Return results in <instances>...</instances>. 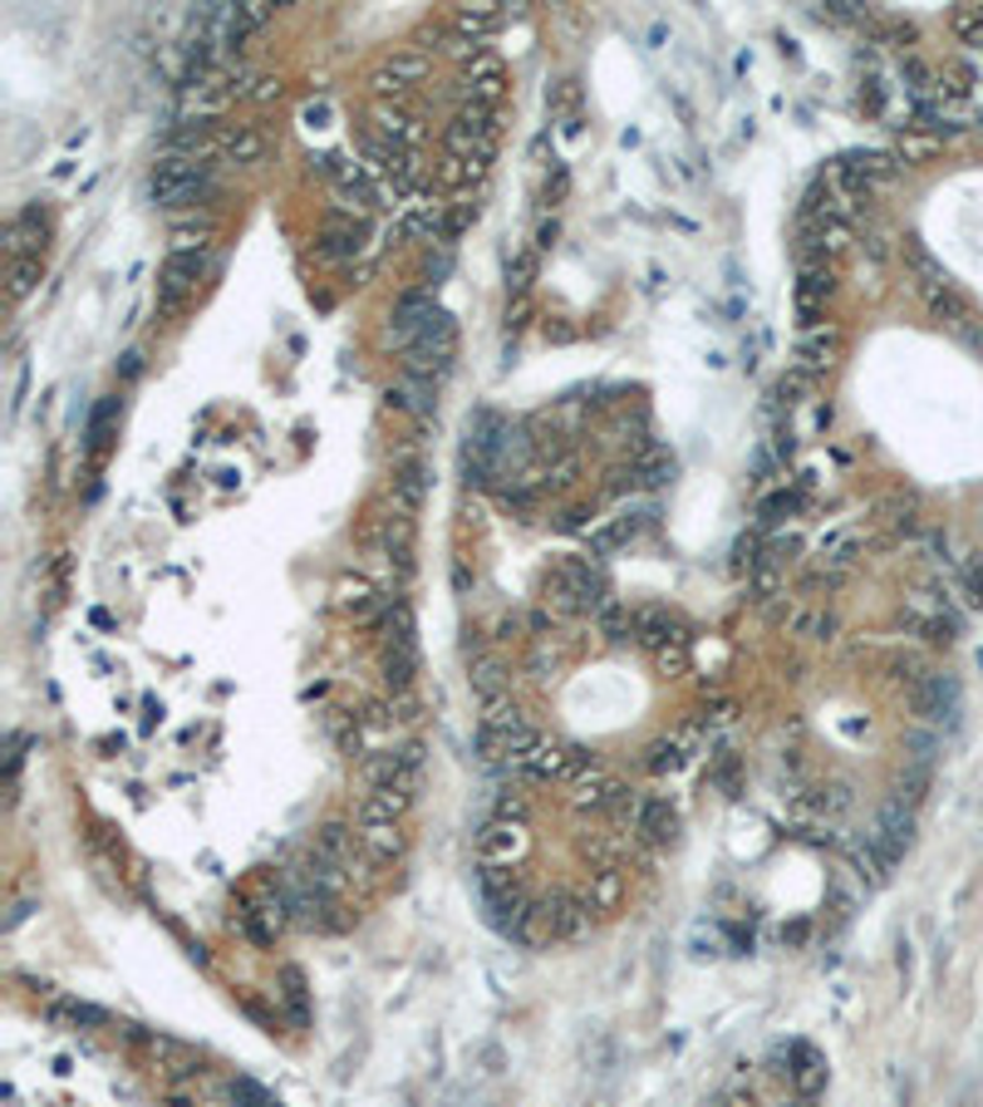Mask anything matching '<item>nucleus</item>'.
Returning a JSON list of instances; mask_svg holds the SVG:
<instances>
[{"instance_id": "f257e3e1", "label": "nucleus", "mask_w": 983, "mask_h": 1107, "mask_svg": "<svg viewBox=\"0 0 983 1107\" xmlns=\"http://www.w3.org/2000/svg\"><path fill=\"white\" fill-rule=\"evenodd\" d=\"M452 360H458V325L448 315H433V325L418 335L414 345L404 350V375L408 379H423V384L438 389L443 379L452 375Z\"/></svg>"}, {"instance_id": "f03ea898", "label": "nucleus", "mask_w": 983, "mask_h": 1107, "mask_svg": "<svg viewBox=\"0 0 983 1107\" xmlns=\"http://www.w3.org/2000/svg\"><path fill=\"white\" fill-rule=\"evenodd\" d=\"M207 187H211L207 163H197V158H183V153L157 158L153 173H148V193H153V203H163V207H187V203H197V197H207Z\"/></svg>"}, {"instance_id": "7ed1b4c3", "label": "nucleus", "mask_w": 983, "mask_h": 1107, "mask_svg": "<svg viewBox=\"0 0 983 1107\" xmlns=\"http://www.w3.org/2000/svg\"><path fill=\"white\" fill-rule=\"evenodd\" d=\"M496 139H502V109H492V104H462L452 113L448 133H443V148H448V158H478L488 148H496Z\"/></svg>"}, {"instance_id": "20e7f679", "label": "nucleus", "mask_w": 983, "mask_h": 1107, "mask_svg": "<svg viewBox=\"0 0 983 1107\" xmlns=\"http://www.w3.org/2000/svg\"><path fill=\"white\" fill-rule=\"evenodd\" d=\"M865 837L875 842V847L885 851V861H900L905 851H910V842H915V803H905L900 793H891L881 803V817H875V827L865 832Z\"/></svg>"}, {"instance_id": "39448f33", "label": "nucleus", "mask_w": 983, "mask_h": 1107, "mask_svg": "<svg viewBox=\"0 0 983 1107\" xmlns=\"http://www.w3.org/2000/svg\"><path fill=\"white\" fill-rule=\"evenodd\" d=\"M423 79H428V55H423V50H394L384 65L369 74L374 94H384V99L394 94L398 104H404L408 94H414V84H423Z\"/></svg>"}, {"instance_id": "423d86ee", "label": "nucleus", "mask_w": 983, "mask_h": 1107, "mask_svg": "<svg viewBox=\"0 0 983 1107\" xmlns=\"http://www.w3.org/2000/svg\"><path fill=\"white\" fill-rule=\"evenodd\" d=\"M526 857V822L512 817H492L478 832V861L482 867H516Z\"/></svg>"}, {"instance_id": "0eeeda50", "label": "nucleus", "mask_w": 983, "mask_h": 1107, "mask_svg": "<svg viewBox=\"0 0 983 1107\" xmlns=\"http://www.w3.org/2000/svg\"><path fill=\"white\" fill-rule=\"evenodd\" d=\"M203 281V257H167L163 276H157V315H177L187 305V295Z\"/></svg>"}, {"instance_id": "6e6552de", "label": "nucleus", "mask_w": 983, "mask_h": 1107, "mask_svg": "<svg viewBox=\"0 0 983 1107\" xmlns=\"http://www.w3.org/2000/svg\"><path fill=\"white\" fill-rule=\"evenodd\" d=\"M910 709L925 724H954L959 714V684L949 674H925V680L910 690Z\"/></svg>"}, {"instance_id": "1a4fd4ad", "label": "nucleus", "mask_w": 983, "mask_h": 1107, "mask_svg": "<svg viewBox=\"0 0 983 1107\" xmlns=\"http://www.w3.org/2000/svg\"><path fill=\"white\" fill-rule=\"evenodd\" d=\"M335 606H340L354 626L374 630L379 620H384L389 596H384V590H374V582H364V576H345V582L335 586Z\"/></svg>"}, {"instance_id": "9d476101", "label": "nucleus", "mask_w": 983, "mask_h": 1107, "mask_svg": "<svg viewBox=\"0 0 983 1107\" xmlns=\"http://www.w3.org/2000/svg\"><path fill=\"white\" fill-rule=\"evenodd\" d=\"M408 803H414V793H404V788H369V793L359 797V807H354L359 832L364 827H394V822L408 812Z\"/></svg>"}, {"instance_id": "9b49d317", "label": "nucleus", "mask_w": 983, "mask_h": 1107, "mask_svg": "<svg viewBox=\"0 0 983 1107\" xmlns=\"http://www.w3.org/2000/svg\"><path fill=\"white\" fill-rule=\"evenodd\" d=\"M379 674H384L389 694H408L418 674V655L414 640H379Z\"/></svg>"}, {"instance_id": "f8f14e48", "label": "nucleus", "mask_w": 983, "mask_h": 1107, "mask_svg": "<svg viewBox=\"0 0 983 1107\" xmlns=\"http://www.w3.org/2000/svg\"><path fill=\"white\" fill-rule=\"evenodd\" d=\"M423 492H428V463H418V458L394 463V478H389V502H394V512L414 517Z\"/></svg>"}, {"instance_id": "ddd939ff", "label": "nucleus", "mask_w": 983, "mask_h": 1107, "mask_svg": "<svg viewBox=\"0 0 983 1107\" xmlns=\"http://www.w3.org/2000/svg\"><path fill=\"white\" fill-rule=\"evenodd\" d=\"M791 1088H797V1098L817 1103L821 1088H827V1059H821L811 1043H791V1068H787Z\"/></svg>"}, {"instance_id": "4468645a", "label": "nucleus", "mask_w": 983, "mask_h": 1107, "mask_svg": "<svg viewBox=\"0 0 983 1107\" xmlns=\"http://www.w3.org/2000/svg\"><path fill=\"white\" fill-rule=\"evenodd\" d=\"M354 847H359V837L345 827V822H325V827L315 832V842H310V861H325V867L350 871L354 867Z\"/></svg>"}, {"instance_id": "2eb2a0df", "label": "nucleus", "mask_w": 983, "mask_h": 1107, "mask_svg": "<svg viewBox=\"0 0 983 1107\" xmlns=\"http://www.w3.org/2000/svg\"><path fill=\"white\" fill-rule=\"evenodd\" d=\"M45 237H50L45 213H40V207H25V213H20V217L6 227V251H10V261H15V257H40V251H45Z\"/></svg>"}, {"instance_id": "dca6fc26", "label": "nucleus", "mask_w": 983, "mask_h": 1107, "mask_svg": "<svg viewBox=\"0 0 983 1107\" xmlns=\"http://www.w3.org/2000/svg\"><path fill=\"white\" fill-rule=\"evenodd\" d=\"M502 94H506V74H502V59H492V55H482V59H472V69H468V79H462V99L468 104H502Z\"/></svg>"}, {"instance_id": "f3484780", "label": "nucleus", "mask_w": 983, "mask_h": 1107, "mask_svg": "<svg viewBox=\"0 0 983 1107\" xmlns=\"http://www.w3.org/2000/svg\"><path fill=\"white\" fill-rule=\"evenodd\" d=\"M364 221L359 217H335L330 227L320 231V257L325 261H354L359 251H364Z\"/></svg>"}, {"instance_id": "a211bd4d", "label": "nucleus", "mask_w": 983, "mask_h": 1107, "mask_svg": "<svg viewBox=\"0 0 983 1107\" xmlns=\"http://www.w3.org/2000/svg\"><path fill=\"white\" fill-rule=\"evenodd\" d=\"M630 636L640 640L644 650H654V655H659L674 636H684V626H674L659 606H640V610H630Z\"/></svg>"}, {"instance_id": "6ab92c4d", "label": "nucleus", "mask_w": 983, "mask_h": 1107, "mask_svg": "<svg viewBox=\"0 0 983 1107\" xmlns=\"http://www.w3.org/2000/svg\"><path fill=\"white\" fill-rule=\"evenodd\" d=\"M615 793H620V783H615V778H605V768L596 763L590 773H580L576 783H570V807H580V812H610Z\"/></svg>"}, {"instance_id": "aec40b11", "label": "nucleus", "mask_w": 983, "mask_h": 1107, "mask_svg": "<svg viewBox=\"0 0 983 1107\" xmlns=\"http://www.w3.org/2000/svg\"><path fill=\"white\" fill-rule=\"evenodd\" d=\"M359 857H364V867H394L398 857H404V832H398V822L394 827H364L359 832Z\"/></svg>"}, {"instance_id": "412c9836", "label": "nucleus", "mask_w": 983, "mask_h": 1107, "mask_svg": "<svg viewBox=\"0 0 983 1107\" xmlns=\"http://www.w3.org/2000/svg\"><path fill=\"white\" fill-rule=\"evenodd\" d=\"M221 158L237 167L261 163V158H266V133L251 129V123H227V129H221Z\"/></svg>"}, {"instance_id": "4be33fe9", "label": "nucleus", "mask_w": 983, "mask_h": 1107, "mask_svg": "<svg viewBox=\"0 0 983 1107\" xmlns=\"http://www.w3.org/2000/svg\"><path fill=\"white\" fill-rule=\"evenodd\" d=\"M841 847H845V857H851V871H855V877H861L865 886H885V881H891L895 867L885 861V851L875 847L871 837H845Z\"/></svg>"}, {"instance_id": "5701e85b", "label": "nucleus", "mask_w": 983, "mask_h": 1107, "mask_svg": "<svg viewBox=\"0 0 983 1107\" xmlns=\"http://www.w3.org/2000/svg\"><path fill=\"white\" fill-rule=\"evenodd\" d=\"M837 355H841V335L831 330V325H817V330H807V335H801V345H797V365H807L811 375L831 369V365H837Z\"/></svg>"}, {"instance_id": "b1692460", "label": "nucleus", "mask_w": 983, "mask_h": 1107, "mask_svg": "<svg viewBox=\"0 0 983 1107\" xmlns=\"http://www.w3.org/2000/svg\"><path fill=\"white\" fill-rule=\"evenodd\" d=\"M374 123H379V139H389V143H398V148H414V143H418L414 113H408L398 99H394V104L379 99V104H374Z\"/></svg>"}, {"instance_id": "393cba45", "label": "nucleus", "mask_w": 983, "mask_h": 1107, "mask_svg": "<svg viewBox=\"0 0 983 1107\" xmlns=\"http://www.w3.org/2000/svg\"><path fill=\"white\" fill-rule=\"evenodd\" d=\"M640 837L649 842V847H674V842H679V812L664 803V797H649V812H644V822H640Z\"/></svg>"}, {"instance_id": "a878e982", "label": "nucleus", "mask_w": 983, "mask_h": 1107, "mask_svg": "<svg viewBox=\"0 0 983 1107\" xmlns=\"http://www.w3.org/2000/svg\"><path fill=\"white\" fill-rule=\"evenodd\" d=\"M384 404L389 409H398V414H433V404H438V399H433V384H423V379H398V384H389V394H384Z\"/></svg>"}, {"instance_id": "bb28decb", "label": "nucleus", "mask_w": 983, "mask_h": 1107, "mask_svg": "<svg viewBox=\"0 0 983 1107\" xmlns=\"http://www.w3.org/2000/svg\"><path fill=\"white\" fill-rule=\"evenodd\" d=\"M919 291H925L935 321H944V325H964L969 321V301H964V291H959L954 281H935V286H919Z\"/></svg>"}, {"instance_id": "cd10ccee", "label": "nucleus", "mask_w": 983, "mask_h": 1107, "mask_svg": "<svg viewBox=\"0 0 983 1107\" xmlns=\"http://www.w3.org/2000/svg\"><path fill=\"white\" fill-rule=\"evenodd\" d=\"M496 25H502V10L496 6H462L458 15H452V30H458V40H468V45H482Z\"/></svg>"}, {"instance_id": "c85d7f7f", "label": "nucleus", "mask_w": 983, "mask_h": 1107, "mask_svg": "<svg viewBox=\"0 0 983 1107\" xmlns=\"http://www.w3.org/2000/svg\"><path fill=\"white\" fill-rule=\"evenodd\" d=\"M468 680H472V690H478L482 699H488V694H502L506 670H502V660H496L492 650L472 645V650H468Z\"/></svg>"}, {"instance_id": "c756f323", "label": "nucleus", "mask_w": 983, "mask_h": 1107, "mask_svg": "<svg viewBox=\"0 0 983 1107\" xmlns=\"http://www.w3.org/2000/svg\"><path fill=\"white\" fill-rule=\"evenodd\" d=\"M861 527H841V532H831V536H821V566H831V572H845V566L861 556Z\"/></svg>"}, {"instance_id": "7c9ffc66", "label": "nucleus", "mask_w": 983, "mask_h": 1107, "mask_svg": "<svg viewBox=\"0 0 983 1107\" xmlns=\"http://www.w3.org/2000/svg\"><path fill=\"white\" fill-rule=\"evenodd\" d=\"M620 901H625V871H620V867H600L596 877H590L586 905H590V911H615Z\"/></svg>"}, {"instance_id": "2f4dec72", "label": "nucleus", "mask_w": 983, "mask_h": 1107, "mask_svg": "<svg viewBox=\"0 0 983 1107\" xmlns=\"http://www.w3.org/2000/svg\"><path fill=\"white\" fill-rule=\"evenodd\" d=\"M576 478H580V453H561V458H546L532 482L536 492H566Z\"/></svg>"}, {"instance_id": "473e14b6", "label": "nucleus", "mask_w": 983, "mask_h": 1107, "mask_svg": "<svg viewBox=\"0 0 983 1107\" xmlns=\"http://www.w3.org/2000/svg\"><path fill=\"white\" fill-rule=\"evenodd\" d=\"M522 724H526L522 709H516V699H506V690L482 699V729L488 734H512V729H522Z\"/></svg>"}, {"instance_id": "72a5a7b5", "label": "nucleus", "mask_w": 983, "mask_h": 1107, "mask_svg": "<svg viewBox=\"0 0 983 1107\" xmlns=\"http://www.w3.org/2000/svg\"><path fill=\"white\" fill-rule=\"evenodd\" d=\"M546 109L561 113V129L576 133V129H580V84H576V79L551 84V89H546Z\"/></svg>"}, {"instance_id": "f704fd0d", "label": "nucleus", "mask_w": 983, "mask_h": 1107, "mask_svg": "<svg viewBox=\"0 0 983 1107\" xmlns=\"http://www.w3.org/2000/svg\"><path fill=\"white\" fill-rule=\"evenodd\" d=\"M811 389H817V375H811L807 365H787L782 369V379H777V389H773V399L777 404H801V399H811Z\"/></svg>"}, {"instance_id": "c9c22d12", "label": "nucleus", "mask_w": 983, "mask_h": 1107, "mask_svg": "<svg viewBox=\"0 0 983 1107\" xmlns=\"http://www.w3.org/2000/svg\"><path fill=\"white\" fill-rule=\"evenodd\" d=\"M634 468V482H640V492H654V488H669L674 482V458L669 453H659L654 448L649 458H640V463H630Z\"/></svg>"}, {"instance_id": "e433bc0d", "label": "nucleus", "mask_w": 983, "mask_h": 1107, "mask_svg": "<svg viewBox=\"0 0 983 1107\" xmlns=\"http://www.w3.org/2000/svg\"><path fill=\"white\" fill-rule=\"evenodd\" d=\"M40 276H45V261H40V257H15V261H10V271H6L10 301H25V295L40 286Z\"/></svg>"}, {"instance_id": "4c0bfd02", "label": "nucleus", "mask_w": 983, "mask_h": 1107, "mask_svg": "<svg viewBox=\"0 0 983 1107\" xmlns=\"http://www.w3.org/2000/svg\"><path fill=\"white\" fill-rule=\"evenodd\" d=\"M939 148H944V139H939V133H925V129L915 123V129L900 133V148H895V158H900V163H925V158H935Z\"/></svg>"}, {"instance_id": "58836bf2", "label": "nucleus", "mask_w": 983, "mask_h": 1107, "mask_svg": "<svg viewBox=\"0 0 983 1107\" xmlns=\"http://www.w3.org/2000/svg\"><path fill=\"white\" fill-rule=\"evenodd\" d=\"M281 999H285V1009H291L295 1024H305V1019H310V1005H305V975L295 965L281 969Z\"/></svg>"}, {"instance_id": "ea45409f", "label": "nucleus", "mask_w": 983, "mask_h": 1107, "mask_svg": "<svg viewBox=\"0 0 983 1107\" xmlns=\"http://www.w3.org/2000/svg\"><path fill=\"white\" fill-rule=\"evenodd\" d=\"M113 419H119V399H103L99 414H94V424H89V453H94V458H103V453H109V428H113Z\"/></svg>"}, {"instance_id": "a19ab883", "label": "nucleus", "mask_w": 983, "mask_h": 1107, "mask_svg": "<svg viewBox=\"0 0 983 1107\" xmlns=\"http://www.w3.org/2000/svg\"><path fill=\"white\" fill-rule=\"evenodd\" d=\"M791 630H797V636H807V640H831V636H837V616H831V610H797Z\"/></svg>"}, {"instance_id": "79ce46f5", "label": "nucleus", "mask_w": 983, "mask_h": 1107, "mask_svg": "<svg viewBox=\"0 0 983 1107\" xmlns=\"http://www.w3.org/2000/svg\"><path fill=\"white\" fill-rule=\"evenodd\" d=\"M50 1019H55V1024H74V1029L79 1024H103L99 1009L79 1005V999H55V1005H50Z\"/></svg>"}, {"instance_id": "37998d69", "label": "nucleus", "mask_w": 983, "mask_h": 1107, "mask_svg": "<svg viewBox=\"0 0 983 1107\" xmlns=\"http://www.w3.org/2000/svg\"><path fill=\"white\" fill-rule=\"evenodd\" d=\"M684 758H689V753H684L679 738L669 734V738H659V744L649 748V758H644V763H649V773H674V768H679Z\"/></svg>"}, {"instance_id": "c03bdc74", "label": "nucleus", "mask_w": 983, "mask_h": 1107, "mask_svg": "<svg viewBox=\"0 0 983 1107\" xmlns=\"http://www.w3.org/2000/svg\"><path fill=\"white\" fill-rule=\"evenodd\" d=\"M536 281V251H516L512 267H506V291L512 295H526V286Z\"/></svg>"}, {"instance_id": "a18cd8bd", "label": "nucleus", "mask_w": 983, "mask_h": 1107, "mask_svg": "<svg viewBox=\"0 0 983 1107\" xmlns=\"http://www.w3.org/2000/svg\"><path fill=\"white\" fill-rule=\"evenodd\" d=\"M959 586H964V600H969V606L983 610V556H969V562L959 566Z\"/></svg>"}, {"instance_id": "49530a36", "label": "nucleus", "mask_w": 983, "mask_h": 1107, "mask_svg": "<svg viewBox=\"0 0 983 1107\" xmlns=\"http://www.w3.org/2000/svg\"><path fill=\"white\" fill-rule=\"evenodd\" d=\"M954 30H959V40H964V45H979L983 50V6H964V10H959Z\"/></svg>"}, {"instance_id": "de8ad7c7", "label": "nucleus", "mask_w": 983, "mask_h": 1107, "mask_svg": "<svg viewBox=\"0 0 983 1107\" xmlns=\"http://www.w3.org/2000/svg\"><path fill=\"white\" fill-rule=\"evenodd\" d=\"M708 783L728 788V797L738 793V753H718L713 763H708Z\"/></svg>"}, {"instance_id": "09e8293b", "label": "nucleus", "mask_w": 983, "mask_h": 1107, "mask_svg": "<svg viewBox=\"0 0 983 1107\" xmlns=\"http://www.w3.org/2000/svg\"><path fill=\"white\" fill-rule=\"evenodd\" d=\"M791 512H797V492H773V498H767L763 508H757V522H763V527H777L782 517H791Z\"/></svg>"}, {"instance_id": "8fccbe9b", "label": "nucleus", "mask_w": 983, "mask_h": 1107, "mask_svg": "<svg viewBox=\"0 0 983 1107\" xmlns=\"http://www.w3.org/2000/svg\"><path fill=\"white\" fill-rule=\"evenodd\" d=\"M659 664H664L669 674H684V670H689V636H674L669 645L659 650Z\"/></svg>"}, {"instance_id": "3c124183", "label": "nucleus", "mask_w": 983, "mask_h": 1107, "mask_svg": "<svg viewBox=\"0 0 983 1107\" xmlns=\"http://www.w3.org/2000/svg\"><path fill=\"white\" fill-rule=\"evenodd\" d=\"M944 94H954V99H969V94H974V69H969V65H949V69H944Z\"/></svg>"}, {"instance_id": "603ef678", "label": "nucleus", "mask_w": 983, "mask_h": 1107, "mask_svg": "<svg viewBox=\"0 0 983 1107\" xmlns=\"http://www.w3.org/2000/svg\"><path fill=\"white\" fill-rule=\"evenodd\" d=\"M492 812H496V817L526 822V797H522V793H512V788H502V793H496V803H492Z\"/></svg>"}, {"instance_id": "864d4df0", "label": "nucleus", "mask_w": 983, "mask_h": 1107, "mask_svg": "<svg viewBox=\"0 0 983 1107\" xmlns=\"http://www.w3.org/2000/svg\"><path fill=\"white\" fill-rule=\"evenodd\" d=\"M281 94H285V84L276 79V74H261V79H256V89H251V99H256V104H276Z\"/></svg>"}, {"instance_id": "5fc2aeb1", "label": "nucleus", "mask_w": 983, "mask_h": 1107, "mask_svg": "<svg viewBox=\"0 0 983 1107\" xmlns=\"http://www.w3.org/2000/svg\"><path fill=\"white\" fill-rule=\"evenodd\" d=\"M472 217H478V203H462V207H452V213H448V241H452V237H458V231H462V227H468V221H472Z\"/></svg>"}, {"instance_id": "6e6d98bb", "label": "nucleus", "mask_w": 983, "mask_h": 1107, "mask_svg": "<svg viewBox=\"0 0 983 1107\" xmlns=\"http://www.w3.org/2000/svg\"><path fill=\"white\" fill-rule=\"evenodd\" d=\"M845 807H851V788L845 783H837L831 793H821V812H845Z\"/></svg>"}, {"instance_id": "4d7b16f0", "label": "nucleus", "mask_w": 983, "mask_h": 1107, "mask_svg": "<svg viewBox=\"0 0 983 1107\" xmlns=\"http://www.w3.org/2000/svg\"><path fill=\"white\" fill-rule=\"evenodd\" d=\"M885 40H895V45H915V25L910 20H885Z\"/></svg>"}, {"instance_id": "13d9d810", "label": "nucleus", "mask_w": 983, "mask_h": 1107, "mask_svg": "<svg viewBox=\"0 0 983 1107\" xmlns=\"http://www.w3.org/2000/svg\"><path fill=\"white\" fill-rule=\"evenodd\" d=\"M861 104L871 113H881L885 109V89H881V79H865V89H861Z\"/></svg>"}, {"instance_id": "bf43d9fd", "label": "nucleus", "mask_w": 983, "mask_h": 1107, "mask_svg": "<svg viewBox=\"0 0 983 1107\" xmlns=\"http://www.w3.org/2000/svg\"><path fill=\"white\" fill-rule=\"evenodd\" d=\"M861 251H865L871 261H885V257H891V247H885V231H871V237H861Z\"/></svg>"}, {"instance_id": "052dcab7", "label": "nucleus", "mask_w": 983, "mask_h": 1107, "mask_svg": "<svg viewBox=\"0 0 983 1107\" xmlns=\"http://www.w3.org/2000/svg\"><path fill=\"white\" fill-rule=\"evenodd\" d=\"M566 187H570L566 167H556V173H551V177H546V203H561V197H566Z\"/></svg>"}, {"instance_id": "680f3d73", "label": "nucleus", "mask_w": 983, "mask_h": 1107, "mask_svg": "<svg viewBox=\"0 0 983 1107\" xmlns=\"http://www.w3.org/2000/svg\"><path fill=\"white\" fill-rule=\"evenodd\" d=\"M586 517H596V512H590V508H570V512H561V522H556V527H561V532H576V527H586Z\"/></svg>"}, {"instance_id": "e2e57ef3", "label": "nucleus", "mask_w": 983, "mask_h": 1107, "mask_svg": "<svg viewBox=\"0 0 983 1107\" xmlns=\"http://www.w3.org/2000/svg\"><path fill=\"white\" fill-rule=\"evenodd\" d=\"M708 1107H753V1093L733 1088V1093H723V1098H718V1103H708Z\"/></svg>"}, {"instance_id": "0e129e2a", "label": "nucleus", "mask_w": 983, "mask_h": 1107, "mask_svg": "<svg viewBox=\"0 0 983 1107\" xmlns=\"http://www.w3.org/2000/svg\"><path fill=\"white\" fill-rule=\"evenodd\" d=\"M895 965H900V979H910V969H915V951H910V941H900V955H895Z\"/></svg>"}, {"instance_id": "69168bd1", "label": "nucleus", "mask_w": 983, "mask_h": 1107, "mask_svg": "<svg viewBox=\"0 0 983 1107\" xmlns=\"http://www.w3.org/2000/svg\"><path fill=\"white\" fill-rule=\"evenodd\" d=\"M556 241V221H542V231H536V247H551Z\"/></svg>"}, {"instance_id": "338daca9", "label": "nucleus", "mask_w": 983, "mask_h": 1107, "mask_svg": "<svg viewBox=\"0 0 983 1107\" xmlns=\"http://www.w3.org/2000/svg\"><path fill=\"white\" fill-rule=\"evenodd\" d=\"M139 360H143V355H123V375H129V379H133V375H139V369H143Z\"/></svg>"}]
</instances>
